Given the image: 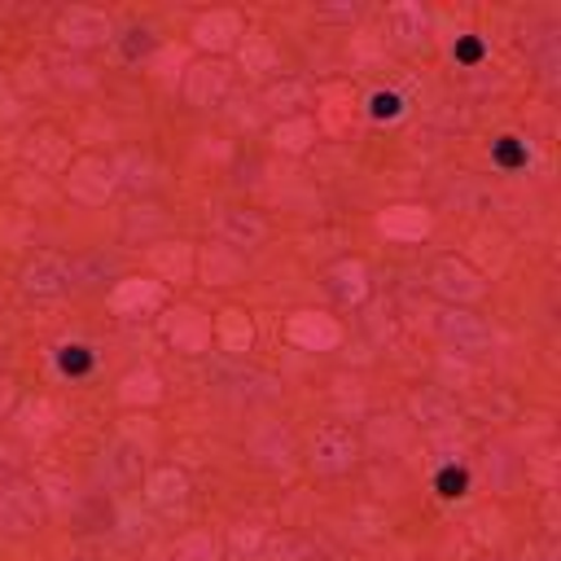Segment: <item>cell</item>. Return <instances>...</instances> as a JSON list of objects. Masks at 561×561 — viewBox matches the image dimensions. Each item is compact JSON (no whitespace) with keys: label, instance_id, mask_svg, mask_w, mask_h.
I'll use <instances>...</instances> for the list:
<instances>
[{"label":"cell","instance_id":"obj_1","mask_svg":"<svg viewBox=\"0 0 561 561\" xmlns=\"http://www.w3.org/2000/svg\"><path fill=\"white\" fill-rule=\"evenodd\" d=\"M434 329H438V339H443L447 347H452V352H466V356L492 347V324H487L483 316L466 311V307H447V311H438Z\"/></svg>","mask_w":561,"mask_h":561},{"label":"cell","instance_id":"obj_2","mask_svg":"<svg viewBox=\"0 0 561 561\" xmlns=\"http://www.w3.org/2000/svg\"><path fill=\"white\" fill-rule=\"evenodd\" d=\"M49 505L40 496L36 483H10V487H0V526L14 531V535H27L44 522Z\"/></svg>","mask_w":561,"mask_h":561},{"label":"cell","instance_id":"obj_3","mask_svg":"<svg viewBox=\"0 0 561 561\" xmlns=\"http://www.w3.org/2000/svg\"><path fill=\"white\" fill-rule=\"evenodd\" d=\"M229 92H233V66L229 62L211 58V62H197V66L184 71V97L193 105H202V110L224 105V101H229Z\"/></svg>","mask_w":561,"mask_h":561},{"label":"cell","instance_id":"obj_4","mask_svg":"<svg viewBox=\"0 0 561 561\" xmlns=\"http://www.w3.org/2000/svg\"><path fill=\"white\" fill-rule=\"evenodd\" d=\"M163 333H167V343L176 347V352H189V356H197V352H206L211 347V316H202L193 303H176L167 316H163Z\"/></svg>","mask_w":561,"mask_h":561},{"label":"cell","instance_id":"obj_5","mask_svg":"<svg viewBox=\"0 0 561 561\" xmlns=\"http://www.w3.org/2000/svg\"><path fill=\"white\" fill-rule=\"evenodd\" d=\"M66 189L71 197L88 202V206H101L110 193L119 189V176H115V163H105V158H79L66 167Z\"/></svg>","mask_w":561,"mask_h":561},{"label":"cell","instance_id":"obj_6","mask_svg":"<svg viewBox=\"0 0 561 561\" xmlns=\"http://www.w3.org/2000/svg\"><path fill=\"white\" fill-rule=\"evenodd\" d=\"M356 457H360V443L343 425H324L311 438V466H316V474H347L356 466Z\"/></svg>","mask_w":561,"mask_h":561},{"label":"cell","instance_id":"obj_7","mask_svg":"<svg viewBox=\"0 0 561 561\" xmlns=\"http://www.w3.org/2000/svg\"><path fill=\"white\" fill-rule=\"evenodd\" d=\"M285 339L303 352H333L343 343V324L324 311H294L285 320Z\"/></svg>","mask_w":561,"mask_h":561},{"label":"cell","instance_id":"obj_8","mask_svg":"<svg viewBox=\"0 0 561 561\" xmlns=\"http://www.w3.org/2000/svg\"><path fill=\"white\" fill-rule=\"evenodd\" d=\"M58 36L71 49H92V44H105L110 36H115V23H110L101 10H92V5H75V10H66L58 18Z\"/></svg>","mask_w":561,"mask_h":561},{"label":"cell","instance_id":"obj_9","mask_svg":"<svg viewBox=\"0 0 561 561\" xmlns=\"http://www.w3.org/2000/svg\"><path fill=\"white\" fill-rule=\"evenodd\" d=\"M430 285H434L443 298H452L457 307L483 298V290H487V285H483V272L470 268L466 259H438L434 272H430Z\"/></svg>","mask_w":561,"mask_h":561},{"label":"cell","instance_id":"obj_10","mask_svg":"<svg viewBox=\"0 0 561 561\" xmlns=\"http://www.w3.org/2000/svg\"><path fill=\"white\" fill-rule=\"evenodd\" d=\"M193 44L206 53H229L233 44H242V14L233 10H211L193 23Z\"/></svg>","mask_w":561,"mask_h":561},{"label":"cell","instance_id":"obj_11","mask_svg":"<svg viewBox=\"0 0 561 561\" xmlns=\"http://www.w3.org/2000/svg\"><path fill=\"white\" fill-rule=\"evenodd\" d=\"M378 229H382V238H391V242H421V238H430L434 219H430L425 206L399 202V206H386V211L378 215Z\"/></svg>","mask_w":561,"mask_h":561},{"label":"cell","instance_id":"obj_12","mask_svg":"<svg viewBox=\"0 0 561 561\" xmlns=\"http://www.w3.org/2000/svg\"><path fill=\"white\" fill-rule=\"evenodd\" d=\"M386 36L399 49H421L425 36H430V14L417 5V0H395V5L386 10Z\"/></svg>","mask_w":561,"mask_h":561},{"label":"cell","instance_id":"obj_13","mask_svg":"<svg viewBox=\"0 0 561 561\" xmlns=\"http://www.w3.org/2000/svg\"><path fill=\"white\" fill-rule=\"evenodd\" d=\"M141 470H145V443H141V438L119 434L115 443L105 447L101 474H105L110 483H132V479H141Z\"/></svg>","mask_w":561,"mask_h":561},{"label":"cell","instance_id":"obj_14","mask_svg":"<svg viewBox=\"0 0 561 561\" xmlns=\"http://www.w3.org/2000/svg\"><path fill=\"white\" fill-rule=\"evenodd\" d=\"M215 233L229 251H251V246H259L268 238V224L255 211H219Z\"/></svg>","mask_w":561,"mask_h":561},{"label":"cell","instance_id":"obj_15","mask_svg":"<svg viewBox=\"0 0 561 561\" xmlns=\"http://www.w3.org/2000/svg\"><path fill=\"white\" fill-rule=\"evenodd\" d=\"M110 307L119 316H145L154 307H163V281L150 277H124L115 290H110Z\"/></svg>","mask_w":561,"mask_h":561},{"label":"cell","instance_id":"obj_16","mask_svg":"<svg viewBox=\"0 0 561 561\" xmlns=\"http://www.w3.org/2000/svg\"><path fill=\"white\" fill-rule=\"evenodd\" d=\"M71 268L58 259V255H36L27 268H23V290L31 298H58L66 285H71Z\"/></svg>","mask_w":561,"mask_h":561},{"label":"cell","instance_id":"obj_17","mask_svg":"<svg viewBox=\"0 0 561 561\" xmlns=\"http://www.w3.org/2000/svg\"><path fill=\"white\" fill-rule=\"evenodd\" d=\"M211 333H215V343L229 352V356H246V352L255 347V320H251L242 307H224V311L215 316Z\"/></svg>","mask_w":561,"mask_h":561},{"label":"cell","instance_id":"obj_18","mask_svg":"<svg viewBox=\"0 0 561 561\" xmlns=\"http://www.w3.org/2000/svg\"><path fill=\"white\" fill-rule=\"evenodd\" d=\"M23 158L36 167V171H66L71 167V145H66V137H58V132H49V128H40V132H31L27 141H23Z\"/></svg>","mask_w":561,"mask_h":561},{"label":"cell","instance_id":"obj_19","mask_svg":"<svg viewBox=\"0 0 561 561\" xmlns=\"http://www.w3.org/2000/svg\"><path fill=\"white\" fill-rule=\"evenodd\" d=\"M251 452H255L264 466L285 470L290 457H294V438H290V430H285L281 421H272V425H259V430L251 434Z\"/></svg>","mask_w":561,"mask_h":561},{"label":"cell","instance_id":"obj_20","mask_svg":"<svg viewBox=\"0 0 561 561\" xmlns=\"http://www.w3.org/2000/svg\"><path fill=\"white\" fill-rule=\"evenodd\" d=\"M145 500H150L154 509H163V513H176V509L189 500V479H184L176 466L154 470L150 483H145Z\"/></svg>","mask_w":561,"mask_h":561},{"label":"cell","instance_id":"obj_21","mask_svg":"<svg viewBox=\"0 0 561 561\" xmlns=\"http://www.w3.org/2000/svg\"><path fill=\"white\" fill-rule=\"evenodd\" d=\"M150 264L163 281H189L193 268H197V255H193L189 242H163V246L150 251Z\"/></svg>","mask_w":561,"mask_h":561},{"label":"cell","instance_id":"obj_22","mask_svg":"<svg viewBox=\"0 0 561 561\" xmlns=\"http://www.w3.org/2000/svg\"><path fill=\"white\" fill-rule=\"evenodd\" d=\"M119 399H124L128 408H150V404L163 399V378H158L150 365H141V369H132V373L119 382Z\"/></svg>","mask_w":561,"mask_h":561},{"label":"cell","instance_id":"obj_23","mask_svg":"<svg viewBox=\"0 0 561 561\" xmlns=\"http://www.w3.org/2000/svg\"><path fill=\"white\" fill-rule=\"evenodd\" d=\"M329 285L343 303H365L369 298V268L360 259H343V264H333Z\"/></svg>","mask_w":561,"mask_h":561},{"label":"cell","instance_id":"obj_24","mask_svg":"<svg viewBox=\"0 0 561 561\" xmlns=\"http://www.w3.org/2000/svg\"><path fill=\"white\" fill-rule=\"evenodd\" d=\"M238 62H242L246 75H277L281 71V53L268 36H246L238 44Z\"/></svg>","mask_w":561,"mask_h":561},{"label":"cell","instance_id":"obj_25","mask_svg":"<svg viewBox=\"0 0 561 561\" xmlns=\"http://www.w3.org/2000/svg\"><path fill=\"white\" fill-rule=\"evenodd\" d=\"M197 268L206 277V285H233L242 277V255L229 251V246H211V251H202Z\"/></svg>","mask_w":561,"mask_h":561},{"label":"cell","instance_id":"obj_26","mask_svg":"<svg viewBox=\"0 0 561 561\" xmlns=\"http://www.w3.org/2000/svg\"><path fill=\"white\" fill-rule=\"evenodd\" d=\"M356 119V105H352V92L347 88H329L324 92V105H320V128L333 132V137H343Z\"/></svg>","mask_w":561,"mask_h":561},{"label":"cell","instance_id":"obj_27","mask_svg":"<svg viewBox=\"0 0 561 561\" xmlns=\"http://www.w3.org/2000/svg\"><path fill=\"white\" fill-rule=\"evenodd\" d=\"M272 141H277V150H285V154H303V150L316 141V124H311L307 115H285V119L272 128Z\"/></svg>","mask_w":561,"mask_h":561},{"label":"cell","instance_id":"obj_28","mask_svg":"<svg viewBox=\"0 0 561 561\" xmlns=\"http://www.w3.org/2000/svg\"><path fill=\"white\" fill-rule=\"evenodd\" d=\"M412 417L425 425V430H443V425H452V399L447 395H438V391H421L417 399H412Z\"/></svg>","mask_w":561,"mask_h":561},{"label":"cell","instance_id":"obj_29","mask_svg":"<svg viewBox=\"0 0 561 561\" xmlns=\"http://www.w3.org/2000/svg\"><path fill=\"white\" fill-rule=\"evenodd\" d=\"M115 176H119V184H128V189H154L158 184V167H154V158H145V154H124V158H115Z\"/></svg>","mask_w":561,"mask_h":561},{"label":"cell","instance_id":"obj_30","mask_svg":"<svg viewBox=\"0 0 561 561\" xmlns=\"http://www.w3.org/2000/svg\"><path fill=\"white\" fill-rule=\"evenodd\" d=\"M18 430H23L27 438H44V434H53V430H58V408H53L49 399H31V404H23V412H18Z\"/></svg>","mask_w":561,"mask_h":561},{"label":"cell","instance_id":"obj_31","mask_svg":"<svg viewBox=\"0 0 561 561\" xmlns=\"http://www.w3.org/2000/svg\"><path fill=\"white\" fill-rule=\"evenodd\" d=\"M171 561H219V544H215L211 531H189V535L176 539Z\"/></svg>","mask_w":561,"mask_h":561},{"label":"cell","instance_id":"obj_32","mask_svg":"<svg viewBox=\"0 0 561 561\" xmlns=\"http://www.w3.org/2000/svg\"><path fill=\"white\" fill-rule=\"evenodd\" d=\"M150 71H154L158 79L184 75V71H189V49H180V44H158V49L150 53Z\"/></svg>","mask_w":561,"mask_h":561},{"label":"cell","instance_id":"obj_33","mask_svg":"<svg viewBox=\"0 0 561 561\" xmlns=\"http://www.w3.org/2000/svg\"><path fill=\"white\" fill-rule=\"evenodd\" d=\"M49 66H53V75H58L66 88H92V84H97V71H92L88 62H79V58H66V53H58Z\"/></svg>","mask_w":561,"mask_h":561},{"label":"cell","instance_id":"obj_34","mask_svg":"<svg viewBox=\"0 0 561 561\" xmlns=\"http://www.w3.org/2000/svg\"><path fill=\"white\" fill-rule=\"evenodd\" d=\"M307 101V88L298 84V79H281V84H272L268 92H264V105L268 110H294V105H303Z\"/></svg>","mask_w":561,"mask_h":561},{"label":"cell","instance_id":"obj_35","mask_svg":"<svg viewBox=\"0 0 561 561\" xmlns=\"http://www.w3.org/2000/svg\"><path fill=\"white\" fill-rule=\"evenodd\" d=\"M369 115H373L378 124H395V119H404V97H399V92L378 88V92L369 97Z\"/></svg>","mask_w":561,"mask_h":561},{"label":"cell","instance_id":"obj_36","mask_svg":"<svg viewBox=\"0 0 561 561\" xmlns=\"http://www.w3.org/2000/svg\"><path fill=\"white\" fill-rule=\"evenodd\" d=\"M434 487H438V496H447V500H457V496H466V492H470V474H466L461 466H447V470H438Z\"/></svg>","mask_w":561,"mask_h":561},{"label":"cell","instance_id":"obj_37","mask_svg":"<svg viewBox=\"0 0 561 561\" xmlns=\"http://www.w3.org/2000/svg\"><path fill=\"white\" fill-rule=\"evenodd\" d=\"M264 526H255V522H242V526H233V548L242 552V557H255V552H264Z\"/></svg>","mask_w":561,"mask_h":561},{"label":"cell","instance_id":"obj_38","mask_svg":"<svg viewBox=\"0 0 561 561\" xmlns=\"http://www.w3.org/2000/svg\"><path fill=\"white\" fill-rule=\"evenodd\" d=\"M264 561H303V544H298L294 535L264 539Z\"/></svg>","mask_w":561,"mask_h":561},{"label":"cell","instance_id":"obj_39","mask_svg":"<svg viewBox=\"0 0 561 561\" xmlns=\"http://www.w3.org/2000/svg\"><path fill=\"white\" fill-rule=\"evenodd\" d=\"M36 487H40L44 505H66V500H71V487H66V479H58V474H44Z\"/></svg>","mask_w":561,"mask_h":561},{"label":"cell","instance_id":"obj_40","mask_svg":"<svg viewBox=\"0 0 561 561\" xmlns=\"http://www.w3.org/2000/svg\"><path fill=\"white\" fill-rule=\"evenodd\" d=\"M62 373H84L88 369V352L84 347H62Z\"/></svg>","mask_w":561,"mask_h":561},{"label":"cell","instance_id":"obj_41","mask_svg":"<svg viewBox=\"0 0 561 561\" xmlns=\"http://www.w3.org/2000/svg\"><path fill=\"white\" fill-rule=\"evenodd\" d=\"M14 399H18V391H14V382H10V378H0V417H10V408H14Z\"/></svg>","mask_w":561,"mask_h":561},{"label":"cell","instance_id":"obj_42","mask_svg":"<svg viewBox=\"0 0 561 561\" xmlns=\"http://www.w3.org/2000/svg\"><path fill=\"white\" fill-rule=\"evenodd\" d=\"M0 110H10V84L0 79Z\"/></svg>","mask_w":561,"mask_h":561},{"label":"cell","instance_id":"obj_43","mask_svg":"<svg viewBox=\"0 0 561 561\" xmlns=\"http://www.w3.org/2000/svg\"><path fill=\"white\" fill-rule=\"evenodd\" d=\"M526 561H557V557H552V552H548V548H539V552H531V557H526Z\"/></svg>","mask_w":561,"mask_h":561}]
</instances>
